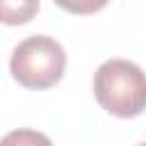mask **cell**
Returning a JSON list of instances; mask_svg holds the SVG:
<instances>
[{
	"label": "cell",
	"mask_w": 146,
	"mask_h": 146,
	"mask_svg": "<svg viewBox=\"0 0 146 146\" xmlns=\"http://www.w3.org/2000/svg\"><path fill=\"white\" fill-rule=\"evenodd\" d=\"M94 96L105 112L132 119L146 110V73L130 59H107L94 73Z\"/></svg>",
	"instance_id": "6da1fadb"
},
{
	"label": "cell",
	"mask_w": 146,
	"mask_h": 146,
	"mask_svg": "<svg viewBox=\"0 0 146 146\" xmlns=\"http://www.w3.org/2000/svg\"><path fill=\"white\" fill-rule=\"evenodd\" d=\"M66 68V52L62 43L46 34L23 39L9 59L11 78L27 89H48L57 84Z\"/></svg>",
	"instance_id": "7a4b0ae2"
},
{
	"label": "cell",
	"mask_w": 146,
	"mask_h": 146,
	"mask_svg": "<svg viewBox=\"0 0 146 146\" xmlns=\"http://www.w3.org/2000/svg\"><path fill=\"white\" fill-rule=\"evenodd\" d=\"M0 146H52V141L43 135V132H36V130H27V128H18V130H11L2 137V144Z\"/></svg>",
	"instance_id": "3957f363"
},
{
	"label": "cell",
	"mask_w": 146,
	"mask_h": 146,
	"mask_svg": "<svg viewBox=\"0 0 146 146\" xmlns=\"http://www.w3.org/2000/svg\"><path fill=\"white\" fill-rule=\"evenodd\" d=\"M39 11V2H18V5H11V2H2V21L7 25H14V23H25L32 18V14Z\"/></svg>",
	"instance_id": "277c9868"
},
{
	"label": "cell",
	"mask_w": 146,
	"mask_h": 146,
	"mask_svg": "<svg viewBox=\"0 0 146 146\" xmlns=\"http://www.w3.org/2000/svg\"><path fill=\"white\" fill-rule=\"evenodd\" d=\"M139 146H146V141H141V144H139Z\"/></svg>",
	"instance_id": "5b68a950"
}]
</instances>
